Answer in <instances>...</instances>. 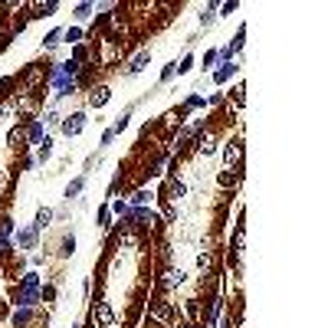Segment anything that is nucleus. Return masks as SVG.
Here are the masks:
<instances>
[{
    "label": "nucleus",
    "instance_id": "nucleus-1",
    "mask_svg": "<svg viewBox=\"0 0 328 328\" xmlns=\"http://www.w3.org/2000/svg\"><path fill=\"white\" fill-rule=\"evenodd\" d=\"M223 164H226V171L243 168V142H240V138H233V142L223 145Z\"/></svg>",
    "mask_w": 328,
    "mask_h": 328
},
{
    "label": "nucleus",
    "instance_id": "nucleus-2",
    "mask_svg": "<svg viewBox=\"0 0 328 328\" xmlns=\"http://www.w3.org/2000/svg\"><path fill=\"white\" fill-rule=\"evenodd\" d=\"M92 322L102 325V328L112 325V322H115V309L108 306V302H99V299H96V302H92Z\"/></svg>",
    "mask_w": 328,
    "mask_h": 328
},
{
    "label": "nucleus",
    "instance_id": "nucleus-3",
    "mask_svg": "<svg viewBox=\"0 0 328 328\" xmlns=\"http://www.w3.org/2000/svg\"><path fill=\"white\" fill-rule=\"evenodd\" d=\"M59 128H62V135H79V131L85 128V112H73V115H66V119L59 122Z\"/></svg>",
    "mask_w": 328,
    "mask_h": 328
},
{
    "label": "nucleus",
    "instance_id": "nucleus-4",
    "mask_svg": "<svg viewBox=\"0 0 328 328\" xmlns=\"http://www.w3.org/2000/svg\"><path fill=\"white\" fill-rule=\"evenodd\" d=\"M194 151L210 158V154L217 151V135H214V131H207V135H197V131H194Z\"/></svg>",
    "mask_w": 328,
    "mask_h": 328
},
{
    "label": "nucleus",
    "instance_id": "nucleus-5",
    "mask_svg": "<svg viewBox=\"0 0 328 328\" xmlns=\"http://www.w3.org/2000/svg\"><path fill=\"white\" fill-rule=\"evenodd\" d=\"M148 62H151V50H142V53H138L135 59L128 62V69H125V76H128V79H131V76L145 73V66H148Z\"/></svg>",
    "mask_w": 328,
    "mask_h": 328
},
{
    "label": "nucleus",
    "instance_id": "nucleus-6",
    "mask_svg": "<svg viewBox=\"0 0 328 328\" xmlns=\"http://www.w3.org/2000/svg\"><path fill=\"white\" fill-rule=\"evenodd\" d=\"M184 194H187V184H184V181H174V177H171L168 187H164V200H168V204H174V200H181Z\"/></svg>",
    "mask_w": 328,
    "mask_h": 328
},
{
    "label": "nucleus",
    "instance_id": "nucleus-7",
    "mask_svg": "<svg viewBox=\"0 0 328 328\" xmlns=\"http://www.w3.org/2000/svg\"><path fill=\"white\" fill-rule=\"evenodd\" d=\"M108 99H112V92H108V85H96V89L89 92V105L92 108H105Z\"/></svg>",
    "mask_w": 328,
    "mask_h": 328
},
{
    "label": "nucleus",
    "instance_id": "nucleus-8",
    "mask_svg": "<svg viewBox=\"0 0 328 328\" xmlns=\"http://www.w3.org/2000/svg\"><path fill=\"white\" fill-rule=\"evenodd\" d=\"M177 286H184V272L181 269H168L164 279H161V289H177Z\"/></svg>",
    "mask_w": 328,
    "mask_h": 328
},
{
    "label": "nucleus",
    "instance_id": "nucleus-9",
    "mask_svg": "<svg viewBox=\"0 0 328 328\" xmlns=\"http://www.w3.org/2000/svg\"><path fill=\"white\" fill-rule=\"evenodd\" d=\"M53 217H56V214H53L50 207H40V210H36V220H33V230H36V233L46 230V226L53 223Z\"/></svg>",
    "mask_w": 328,
    "mask_h": 328
},
{
    "label": "nucleus",
    "instance_id": "nucleus-10",
    "mask_svg": "<svg viewBox=\"0 0 328 328\" xmlns=\"http://www.w3.org/2000/svg\"><path fill=\"white\" fill-rule=\"evenodd\" d=\"M30 322H33V309H17V312H13V318H10L13 328H27Z\"/></svg>",
    "mask_w": 328,
    "mask_h": 328
},
{
    "label": "nucleus",
    "instance_id": "nucleus-11",
    "mask_svg": "<svg viewBox=\"0 0 328 328\" xmlns=\"http://www.w3.org/2000/svg\"><path fill=\"white\" fill-rule=\"evenodd\" d=\"M23 131H27V148H30V145H40V142H43V122H33L30 128H23Z\"/></svg>",
    "mask_w": 328,
    "mask_h": 328
},
{
    "label": "nucleus",
    "instance_id": "nucleus-12",
    "mask_svg": "<svg viewBox=\"0 0 328 328\" xmlns=\"http://www.w3.org/2000/svg\"><path fill=\"white\" fill-rule=\"evenodd\" d=\"M36 237H40V233H36L33 226H27V230H20V233H17V243H20V249H30V246L36 243Z\"/></svg>",
    "mask_w": 328,
    "mask_h": 328
},
{
    "label": "nucleus",
    "instance_id": "nucleus-13",
    "mask_svg": "<svg viewBox=\"0 0 328 328\" xmlns=\"http://www.w3.org/2000/svg\"><path fill=\"white\" fill-rule=\"evenodd\" d=\"M135 105H138V102H135ZM135 105H128V108H125V112L119 115V119H115V125H112V131H115V135H122V131L128 128V122H131V112H135Z\"/></svg>",
    "mask_w": 328,
    "mask_h": 328
},
{
    "label": "nucleus",
    "instance_id": "nucleus-14",
    "mask_svg": "<svg viewBox=\"0 0 328 328\" xmlns=\"http://www.w3.org/2000/svg\"><path fill=\"white\" fill-rule=\"evenodd\" d=\"M237 69H240V66H230V62H226L223 69H217V73H214V82H217V85L230 82V76H237Z\"/></svg>",
    "mask_w": 328,
    "mask_h": 328
},
{
    "label": "nucleus",
    "instance_id": "nucleus-15",
    "mask_svg": "<svg viewBox=\"0 0 328 328\" xmlns=\"http://www.w3.org/2000/svg\"><path fill=\"white\" fill-rule=\"evenodd\" d=\"M82 187H85V174H79V177H76V181H73V184L66 187V194H62V197H66V200L79 197V194H82Z\"/></svg>",
    "mask_w": 328,
    "mask_h": 328
},
{
    "label": "nucleus",
    "instance_id": "nucleus-16",
    "mask_svg": "<svg viewBox=\"0 0 328 328\" xmlns=\"http://www.w3.org/2000/svg\"><path fill=\"white\" fill-rule=\"evenodd\" d=\"M62 43V30H50V33L43 36V50H56Z\"/></svg>",
    "mask_w": 328,
    "mask_h": 328
},
{
    "label": "nucleus",
    "instance_id": "nucleus-17",
    "mask_svg": "<svg viewBox=\"0 0 328 328\" xmlns=\"http://www.w3.org/2000/svg\"><path fill=\"white\" fill-rule=\"evenodd\" d=\"M197 266H200V272H207V276H210V269H214V253H210V249L197 253Z\"/></svg>",
    "mask_w": 328,
    "mask_h": 328
},
{
    "label": "nucleus",
    "instance_id": "nucleus-18",
    "mask_svg": "<svg viewBox=\"0 0 328 328\" xmlns=\"http://www.w3.org/2000/svg\"><path fill=\"white\" fill-rule=\"evenodd\" d=\"M73 253H76V237L66 233V237H62V246H59V256L66 260V256H73Z\"/></svg>",
    "mask_w": 328,
    "mask_h": 328
},
{
    "label": "nucleus",
    "instance_id": "nucleus-19",
    "mask_svg": "<svg viewBox=\"0 0 328 328\" xmlns=\"http://www.w3.org/2000/svg\"><path fill=\"white\" fill-rule=\"evenodd\" d=\"M50 154H53V138L46 135L43 142H40V148H36V161H46V158H50Z\"/></svg>",
    "mask_w": 328,
    "mask_h": 328
},
{
    "label": "nucleus",
    "instance_id": "nucleus-20",
    "mask_svg": "<svg viewBox=\"0 0 328 328\" xmlns=\"http://www.w3.org/2000/svg\"><path fill=\"white\" fill-rule=\"evenodd\" d=\"M62 36H66V43H73V46H79V43H82V30H79V27L62 30Z\"/></svg>",
    "mask_w": 328,
    "mask_h": 328
},
{
    "label": "nucleus",
    "instance_id": "nucleus-21",
    "mask_svg": "<svg viewBox=\"0 0 328 328\" xmlns=\"http://www.w3.org/2000/svg\"><path fill=\"white\" fill-rule=\"evenodd\" d=\"M108 220H112V210H108V207H99V214H96V223L102 226V230H108V226H112Z\"/></svg>",
    "mask_w": 328,
    "mask_h": 328
},
{
    "label": "nucleus",
    "instance_id": "nucleus-22",
    "mask_svg": "<svg viewBox=\"0 0 328 328\" xmlns=\"http://www.w3.org/2000/svg\"><path fill=\"white\" fill-rule=\"evenodd\" d=\"M20 286L23 289H40V276H36V272H27V276L20 279Z\"/></svg>",
    "mask_w": 328,
    "mask_h": 328
},
{
    "label": "nucleus",
    "instance_id": "nucleus-23",
    "mask_svg": "<svg viewBox=\"0 0 328 328\" xmlns=\"http://www.w3.org/2000/svg\"><path fill=\"white\" fill-rule=\"evenodd\" d=\"M214 17H217V4H210L204 13H200V27H210L214 23Z\"/></svg>",
    "mask_w": 328,
    "mask_h": 328
},
{
    "label": "nucleus",
    "instance_id": "nucleus-24",
    "mask_svg": "<svg viewBox=\"0 0 328 328\" xmlns=\"http://www.w3.org/2000/svg\"><path fill=\"white\" fill-rule=\"evenodd\" d=\"M191 69H194V56H191V53H187V56H184L181 62H177V76H184V73H191Z\"/></svg>",
    "mask_w": 328,
    "mask_h": 328
},
{
    "label": "nucleus",
    "instance_id": "nucleus-25",
    "mask_svg": "<svg viewBox=\"0 0 328 328\" xmlns=\"http://www.w3.org/2000/svg\"><path fill=\"white\" fill-rule=\"evenodd\" d=\"M148 200H151V194H148V191H135V197H131V207H145Z\"/></svg>",
    "mask_w": 328,
    "mask_h": 328
},
{
    "label": "nucleus",
    "instance_id": "nucleus-26",
    "mask_svg": "<svg viewBox=\"0 0 328 328\" xmlns=\"http://www.w3.org/2000/svg\"><path fill=\"white\" fill-rule=\"evenodd\" d=\"M174 73H177V62H168V66H164V73H161V85L174 79Z\"/></svg>",
    "mask_w": 328,
    "mask_h": 328
},
{
    "label": "nucleus",
    "instance_id": "nucleus-27",
    "mask_svg": "<svg viewBox=\"0 0 328 328\" xmlns=\"http://www.w3.org/2000/svg\"><path fill=\"white\" fill-rule=\"evenodd\" d=\"M10 233H13V220H10V217H4V220H0V237L10 240Z\"/></svg>",
    "mask_w": 328,
    "mask_h": 328
},
{
    "label": "nucleus",
    "instance_id": "nucleus-28",
    "mask_svg": "<svg viewBox=\"0 0 328 328\" xmlns=\"http://www.w3.org/2000/svg\"><path fill=\"white\" fill-rule=\"evenodd\" d=\"M56 299V286H46V289H40V302H53Z\"/></svg>",
    "mask_w": 328,
    "mask_h": 328
},
{
    "label": "nucleus",
    "instance_id": "nucleus-29",
    "mask_svg": "<svg viewBox=\"0 0 328 328\" xmlns=\"http://www.w3.org/2000/svg\"><path fill=\"white\" fill-rule=\"evenodd\" d=\"M76 17H79V20H89V17H92V4H79V7H76Z\"/></svg>",
    "mask_w": 328,
    "mask_h": 328
},
{
    "label": "nucleus",
    "instance_id": "nucleus-30",
    "mask_svg": "<svg viewBox=\"0 0 328 328\" xmlns=\"http://www.w3.org/2000/svg\"><path fill=\"white\" fill-rule=\"evenodd\" d=\"M43 122H46V125H59V122H62V115L56 112V108H50V112H46V119H43Z\"/></svg>",
    "mask_w": 328,
    "mask_h": 328
},
{
    "label": "nucleus",
    "instance_id": "nucleus-31",
    "mask_svg": "<svg viewBox=\"0 0 328 328\" xmlns=\"http://www.w3.org/2000/svg\"><path fill=\"white\" fill-rule=\"evenodd\" d=\"M108 210H112V214H119V217H125V214H128V204H125V200H115Z\"/></svg>",
    "mask_w": 328,
    "mask_h": 328
},
{
    "label": "nucleus",
    "instance_id": "nucleus-32",
    "mask_svg": "<svg viewBox=\"0 0 328 328\" xmlns=\"http://www.w3.org/2000/svg\"><path fill=\"white\" fill-rule=\"evenodd\" d=\"M164 220H168V223H174V220H177V210H174V204H168V207H164Z\"/></svg>",
    "mask_w": 328,
    "mask_h": 328
},
{
    "label": "nucleus",
    "instance_id": "nucleus-33",
    "mask_svg": "<svg viewBox=\"0 0 328 328\" xmlns=\"http://www.w3.org/2000/svg\"><path fill=\"white\" fill-rule=\"evenodd\" d=\"M214 62H217V50H210L207 56H204V69H210V66H214Z\"/></svg>",
    "mask_w": 328,
    "mask_h": 328
},
{
    "label": "nucleus",
    "instance_id": "nucleus-34",
    "mask_svg": "<svg viewBox=\"0 0 328 328\" xmlns=\"http://www.w3.org/2000/svg\"><path fill=\"white\" fill-rule=\"evenodd\" d=\"M112 138H115V131H112V128H105V131H102V148H105V145H112Z\"/></svg>",
    "mask_w": 328,
    "mask_h": 328
}]
</instances>
